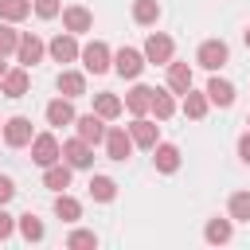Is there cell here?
I'll use <instances>...</instances> for the list:
<instances>
[{
    "label": "cell",
    "mask_w": 250,
    "mask_h": 250,
    "mask_svg": "<svg viewBox=\"0 0 250 250\" xmlns=\"http://www.w3.org/2000/svg\"><path fill=\"white\" fill-rule=\"evenodd\" d=\"M4 74H8V62H4V55H0V78H4Z\"/></svg>",
    "instance_id": "cell-39"
},
{
    "label": "cell",
    "mask_w": 250,
    "mask_h": 250,
    "mask_svg": "<svg viewBox=\"0 0 250 250\" xmlns=\"http://www.w3.org/2000/svg\"><path fill=\"white\" fill-rule=\"evenodd\" d=\"M145 66H148V62H145V55H141L137 47H121V51H113V70H117L121 78H129V82H133Z\"/></svg>",
    "instance_id": "cell-8"
},
{
    "label": "cell",
    "mask_w": 250,
    "mask_h": 250,
    "mask_svg": "<svg viewBox=\"0 0 250 250\" xmlns=\"http://www.w3.org/2000/svg\"><path fill=\"white\" fill-rule=\"evenodd\" d=\"M74 133L86 141V145H102L105 141V117H98V113H82V117H74Z\"/></svg>",
    "instance_id": "cell-10"
},
{
    "label": "cell",
    "mask_w": 250,
    "mask_h": 250,
    "mask_svg": "<svg viewBox=\"0 0 250 250\" xmlns=\"http://www.w3.org/2000/svg\"><path fill=\"white\" fill-rule=\"evenodd\" d=\"M0 137H4V145H8V148H27V145H31V137H35L31 117H23V113L8 117V121H4V129H0Z\"/></svg>",
    "instance_id": "cell-4"
},
{
    "label": "cell",
    "mask_w": 250,
    "mask_h": 250,
    "mask_svg": "<svg viewBox=\"0 0 250 250\" xmlns=\"http://www.w3.org/2000/svg\"><path fill=\"white\" fill-rule=\"evenodd\" d=\"M246 125H250V117H246Z\"/></svg>",
    "instance_id": "cell-41"
},
{
    "label": "cell",
    "mask_w": 250,
    "mask_h": 250,
    "mask_svg": "<svg viewBox=\"0 0 250 250\" xmlns=\"http://www.w3.org/2000/svg\"><path fill=\"white\" fill-rule=\"evenodd\" d=\"M148 152H152V164H156V172H160V176L180 172V148H176L172 141H156Z\"/></svg>",
    "instance_id": "cell-12"
},
{
    "label": "cell",
    "mask_w": 250,
    "mask_h": 250,
    "mask_svg": "<svg viewBox=\"0 0 250 250\" xmlns=\"http://www.w3.org/2000/svg\"><path fill=\"white\" fill-rule=\"evenodd\" d=\"M0 129H4V121H0Z\"/></svg>",
    "instance_id": "cell-40"
},
{
    "label": "cell",
    "mask_w": 250,
    "mask_h": 250,
    "mask_svg": "<svg viewBox=\"0 0 250 250\" xmlns=\"http://www.w3.org/2000/svg\"><path fill=\"white\" fill-rule=\"evenodd\" d=\"M94 246H98L94 230H70L66 234V250H94Z\"/></svg>",
    "instance_id": "cell-33"
},
{
    "label": "cell",
    "mask_w": 250,
    "mask_h": 250,
    "mask_svg": "<svg viewBox=\"0 0 250 250\" xmlns=\"http://www.w3.org/2000/svg\"><path fill=\"white\" fill-rule=\"evenodd\" d=\"M238 160H242V164H250V129L238 137Z\"/></svg>",
    "instance_id": "cell-37"
},
{
    "label": "cell",
    "mask_w": 250,
    "mask_h": 250,
    "mask_svg": "<svg viewBox=\"0 0 250 250\" xmlns=\"http://www.w3.org/2000/svg\"><path fill=\"white\" fill-rule=\"evenodd\" d=\"M55 215H59L62 223H78V219H82V203H78L74 195L59 191V199H55Z\"/></svg>",
    "instance_id": "cell-28"
},
{
    "label": "cell",
    "mask_w": 250,
    "mask_h": 250,
    "mask_svg": "<svg viewBox=\"0 0 250 250\" xmlns=\"http://www.w3.org/2000/svg\"><path fill=\"white\" fill-rule=\"evenodd\" d=\"M74 105H70V98H55V102H47V125H74Z\"/></svg>",
    "instance_id": "cell-21"
},
{
    "label": "cell",
    "mask_w": 250,
    "mask_h": 250,
    "mask_svg": "<svg viewBox=\"0 0 250 250\" xmlns=\"http://www.w3.org/2000/svg\"><path fill=\"white\" fill-rule=\"evenodd\" d=\"M168 90L172 94H188L191 90V66L188 62H176V59L168 62Z\"/></svg>",
    "instance_id": "cell-22"
},
{
    "label": "cell",
    "mask_w": 250,
    "mask_h": 250,
    "mask_svg": "<svg viewBox=\"0 0 250 250\" xmlns=\"http://www.w3.org/2000/svg\"><path fill=\"white\" fill-rule=\"evenodd\" d=\"M31 16V0H0V20L8 23H20Z\"/></svg>",
    "instance_id": "cell-30"
},
{
    "label": "cell",
    "mask_w": 250,
    "mask_h": 250,
    "mask_svg": "<svg viewBox=\"0 0 250 250\" xmlns=\"http://www.w3.org/2000/svg\"><path fill=\"white\" fill-rule=\"evenodd\" d=\"M70 172H74V168H70L66 160L47 164V168H43V188H47V191H55V195H59V191H66V188H70Z\"/></svg>",
    "instance_id": "cell-16"
},
{
    "label": "cell",
    "mask_w": 250,
    "mask_h": 250,
    "mask_svg": "<svg viewBox=\"0 0 250 250\" xmlns=\"http://www.w3.org/2000/svg\"><path fill=\"white\" fill-rule=\"evenodd\" d=\"M227 211H230L234 223H250V191H234L230 203H227Z\"/></svg>",
    "instance_id": "cell-31"
},
{
    "label": "cell",
    "mask_w": 250,
    "mask_h": 250,
    "mask_svg": "<svg viewBox=\"0 0 250 250\" xmlns=\"http://www.w3.org/2000/svg\"><path fill=\"white\" fill-rule=\"evenodd\" d=\"M27 148H31V160H35L39 168H47V164L62 160V145H59V137H55V133H35Z\"/></svg>",
    "instance_id": "cell-5"
},
{
    "label": "cell",
    "mask_w": 250,
    "mask_h": 250,
    "mask_svg": "<svg viewBox=\"0 0 250 250\" xmlns=\"http://www.w3.org/2000/svg\"><path fill=\"white\" fill-rule=\"evenodd\" d=\"M16 230H20V238H23V242H43V234H47V230H43V223H39L31 211L16 219Z\"/></svg>",
    "instance_id": "cell-29"
},
{
    "label": "cell",
    "mask_w": 250,
    "mask_h": 250,
    "mask_svg": "<svg viewBox=\"0 0 250 250\" xmlns=\"http://www.w3.org/2000/svg\"><path fill=\"white\" fill-rule=\"evenodd\" d=\"M55 86H59V94H62V98H70V102H74V98H82V94H86V74H82V70H59V82H55Z\"/></svg>",
    "instance_id": "cell-18"
},
{
    "label": "cell",
    "mask_w": 250,
    "mask_h": 250,
    "mask_svg": "<svg viewBox=\"0 0 250 250\" xmlns=\"http://www.w3.org/2000/svg\"><path fill=\"white\" fill-rule=\"evenodd\" d=\"M230 234H234V219H207V227H203V238H207L211 246L230 242Z\"/></svg>",
    "instance_id": "cell-25"
},
{
    "label": "cell",
    "mask_w": 250,
    "mask_h": 250,
    "mask_svg": "<svg viewBox=\"0 0 250 250\" xmlns=\"http://www.w3.org/2000/svg\"><path fill=\"white\" fill-rule=\"evenodd\" d=\"M125 129H129V137H133L137 148H152V145L160 141V125H156L152 117H145V113L133 117V125H125Z\"/></svg>",
    "instance_id": "cell-11"
},
{
    "label": "cell",
    "mask_w": 250,
    "mask_h": 250,
    "mask_svg": "<svg viewBox=\"0 0 250 250\" xmlns=\"http://www.w3.org/2000/svg\"><path fill=\"white\" fill-rule=\"evenodd\" d=\"M43 55H47V43H43L35 31H20V43H16V62L31 70L35 62H43Z\"/></svg>",
    "instance_id": "cell-6"
},
{
    "label": "cell",
    "mask_w": 250,
    "mask_h": 250,
    "mask_svg": "<svg viewBox=\"0 0 250 250\" xmlns=\"http://www.w3.org/2000/svg\"><path fill=\"white\" fill-rule=\"evenodd\" d=\"M160 20V4L156 0H133V23L137 27H152Z\"/></svg>",
    "instance_id": "cell-27"
},
{
    "label": "cell",
    "mask_w": 250,
    "mask_h": 250,
    "mask_svg": "<svg viewBox=\"0 0 250 250\" xmlns=\"http://www.w3.org/2000/svg\"><path fill=\"white\" fill-rule=\"evenodd\" d=\"M94 113H98V117H105V121H113V117H121V113H125V102H121L117 94L102 90V94H94Z\"/></svg>",
    "instance_id": "cell-20"
},
{
    "label": "cell",
    "mask_w": 250,
    "mask_h": 250,
    "mask_svg": "<svg viewBox=\"0 0 250 250\" xmlns=\"http://www.w3.org/2000/svg\"><path fill=\"white\" fill-rule=\"evenodd\" d=\"M78 51H82V47H78V35H70V31H59V35L47 43V55H51L55 62H74Z\"/></svg>",
    "instance_id": "cell-13"
},
{
    "label": "cell",
    "mask_w": 250,
    "mask_h": 250,
    "mask_svg": "<svg viewBox=\"0 0 250 250\" xmlns=\"http://www.w3.org/2000/svg\"><path fill=\"white\" fill-rule=\"evenodd\" d=\"M31 12H35L39 20H55V16L62 12V0H31Z\"/></svg>",
    "instance_id": "cell-34"
},
{
    "label": "cell",
    "mask_w": 250,
    "mask_h": 250,
    "mask_svg": "<svg viewBox=\"0 0 250 250\" xmlns=\"http://www.w3.org/2000/svg\"><path fill=\"white\" fill-rule=\"evenodd\" d=\"M59 16H62V27H66L70 35H82V31H90V27H94V12H90V8H82V4H70V8H62Z\"/></svg>",
    "instance_id": "cell-14"
},
{
    "label": "cell",
    "mask_w": 250,
    "mask_h": 250,
    "mask_svg": "<svg viewBox=\"0 0 250 250\" xmlns=\"http://www.w3.org/2000/svg\"><path fill=\"white\" fill-rule=\"evenodd\" d=\"M148 113H152L156 121H168V117L176 113V94H172V90H156V86H152V102H148Z\"/></svg>",
    "instance_id": "cell-19"
},
{
    "label": "cell",
    "mask_w": 250,
    "mask_h": 250,
    "mask_svg": "<svg viewBox=\"0 0 250 250\" xmlns=\"http://www.w3.org/2000/svg\"><path fill=\"white\" fill-rule=\"evenodd\" d=\"M62 160L70 168H94V145H86L78 133L70 141H62Z\"/></svg>",
    "instance_id": "cell-9"
},
{
    "label": "cell",
    "mask_w": 250,
    "mask_h": 250,
    "mask_svg": "<svg viewBox=\"0 0 250 250\" xmlns=\"http://www.w3.org/2000/svg\"><path fill=\"white\" fill-rule=\"evenodd\" d=\"M27 86H31V70H27V66H12V70L0 78V94H4V98H23Z\"/></svg>",
    "instance_id": "cell-15"
},
{
    "label": "cell",
    "mask_w": 250,
    "mask_h": 250,
    "mask_svg": "<svg viewBox=\"0 0 250 250\" xmlns=\"http://www.w3.org/2000/svg\"><path fill=\"white\" fill-rule=\"evenodd\" d=\"M207 102L211 105H219V109H227V105H234V82H227V78H219V70H215V78L207 82Z\"/></svg>",
    "instance_id": "cell-17"
},
{
    "label": "cell",
    "mask_w": 250,
    "mask_h": 250,
    "mask_svg": "<svg viewBox=\"0 0 250 250\" xmlns=\"http://www.w3.org/2000/svg\"><path fill=\"white\" fill-rule=\"evenodd\" d=\"M78 59H82V70H86V74H105V70H113V51H109L102 39H90V43L78 51Z\"/></svg>",
    "instance_id": "cell-1"
},
{
    "label": "cell",
    "mask_w": 250,
    "mask_h": 250,
    "mask_svg": "<svg viewBox=\"0 0 250 250\" xmlns=\"http://www.w3.org/2000/svg\"><path fill=\"white\" fill-rule=\"evenodd\" d=\"M90 199L94 203H113L117 199V180L113 176H90Z\"/></svg>",
    "instance_id": "cell-24"
},
{
    "label": "cell",
    "mask_w": 250,
    "mask_h": 250,
    "mask_svg": "<svg viewBox=\"0 0 250 250\" xmlns=\"http://www.w3.org/2000/svg\"><path fill=\"white\" fill-rule=\"evenodd\" d=\"M242 43H246V47H250V23H246V31H242Z\"/></svg>",
    "instance_id": "cell-38"
},
{
    "label": "cell",
    "mask_w": 250,
    "mask_h": 250,
    "mask_svg": "<svg viewBox=\"0 0 250 250\" xmlns=\"http://www.w3.org/2000/svg\"><path fill=\"white\" fill-rule=\"evenodd\" d=\"M16 43H20V31H16V23L0 20V55H4V59H8V55H16Z\"/></svg>",
    "instance_id": "cell-32"
},
{
    "label": "cell",
    "mask_w": 250,
    "mask_h": 250,
    "mask_svg": "<svg viewBox=\"0 0 250 250\" xmlns=\"http://www.w3.org/2000/svg\"><path fill=\"white\" fill-rule=\"evenodd\" d=\"M195 62L203 66V70H223L227 62H230V47L223 43V39H203L199 43V51H195Z\"/></svg>",
    "instance_id": "cell-3"
},
{
    "label": "cell",
    "mask_w": 250,
    "mask_h": 250,
    "mask_svg": "<svg viewBox=\"0 0 250 250\" xmlns=\"http://www.w3.org/2000/svg\"><path fill=\"white\" fill-rule=\"evenodd\" d=\"M121 102H125V109H129L133 117H141V113H148V102H152V86H141V82H137V86H133V90L121 98Z\"/></svg>",
    "instance_id": "cell-23"
},
{
    "label": "cell",
    "mask_w": 250,
    "mask_h": 250,
    "mask_svg": "<svg viewBox=\"0 0 250 250\" xmlns=\"http://www.w3.org/2000/svg\"><path fill=\"white\" fill-rule=\"evenodd\" d=\"M180 98H184V113H188L191 121H203V117H207L211 102H207V94H203V90H188V94H180Z\"/></svg>",
    "instance_id": "cell-26"
},
{
    "label": "cell",
    "mask_w": 250,
    "mask_h": 250,
    "mask_svg": "<svg viewBox=\"0 0 250 250\" xmlns=\"http://www.w3.org/2000/svg\"><path fill=\"white\" fill-rule=\"evenodd\" d=\"M12 230H16V219L0 207V242H8V238H12Z\"/></svg>",
    "instance_id": "cell-35"
},
{
    "label": "cell",
    "mask_w": 250,
    "mask_h": 250,
    "mask_svg": "<svg viewBox=\"0 0 250 250\" xmlns=\"http://www.w3.org/2000/svg\"><path fill=\"white\" fill-rule=\"evenodd\" d=\"M141 55H145V62H152V66H168V62H172V55H176V43H172V35L152 31V35L145 39Z\"/></svg>",
    "instance_id": "cell-2"
},
{
    "label": "cell",
    "mask_w": 250,
    "mask_h": 250,
    "mask_svg": "<svg viewBox=\"0 0 250 250\" xmlns=\"http://www.w3.org/2000/svg\"><path fill=\"white\" fill-rule=\"evenodd\" d=\"M102 145H105V156H109V160H117V164H125V160L133 156V148H137V145H133V137H129V129H121V125L105 129V141H102Z\"/></svg>",
    "instance_id": "cell-7"
},
{
    "label": "cell",
    "mask_w": 250,
    "mask_h": 250,
    "mask_svg": "<svg viewBox=\"0 0 250 250\" xmlns=\"http://www.w3.org/2000/svg\"><path fill=\"white\" fill-rule=\"evenodd\" d=\"M12 195H16V184H12V176H4V172H0V207H4V203H12Z\"/></svg>",
    "instance_id": "cell-36"
}]
</instances>
